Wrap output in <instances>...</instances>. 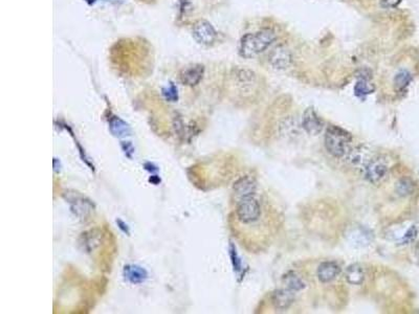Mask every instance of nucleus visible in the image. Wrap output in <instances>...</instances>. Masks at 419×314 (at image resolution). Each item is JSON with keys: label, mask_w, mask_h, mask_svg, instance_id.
<instances>
[{"label": "nucleus", "mask_w": 419, "mask_h": 314, "mask_svg": "<svg viewBox=\"0 0 419 314\" xmlns=\"http://www.w3.org/2000/svg\"><path fill=\"white\" fill-rule=\"evenodd\" d=\"M283 282H284L286 288H288L292 291H300L305 287V284L302 281V279L299 276H297V274L292 271H290L286 274V276L283 278Z\"/></svg>", "instance_id": "f3484780"}, {"label": "nucleus", "mask_w": 419, "mask_h": 314, "mask_svg": "<svg viewBox=\"0 0 419 314\" xmlns=\"http://www.w3.org/2000/svg\"><path fill=\"white\" fill-rule=\"evenodd\" d=\"M122 148H123V151L125 152L126 156L129 157V159H131L132 153L134 152V148H133L132 144L130 142H124V143H122Z\"/></svg>", "instance_id": "4be33fe9"}, {"label": "nucleus", "mask_w": 419, "mask_h": 314, "mask_svg": "<svg viewBox=\"0 0 419 314\" xmlns=\"http://www.w3.org/2000/svg\"><path fill=\"white\" fill-rule=\"evenodd\" d=\"M174 128H175V131H176V133L178 134V135H182L181 133L183 132V130H184V124H183V121H182V119H179V117H177V119H175V122H174Z\"/></svg>", "instance_id": "a878e982"}, {"label": "nucleus", "mask_w": 419, "mask_h": 314, "mask_svg": "<svg viewBox=\"0 0 419 314\" xmlns=\"http://www.w3.org/2000/svg\"><path fill=\"white\" fill-rule=\"evenodd\" d=\"M387 173L388 167L386 163L381 159H375L371 161L366 167V178L374 185L381 184L386 178Z\"/></svg>", "instance_id": "0eeeda50"}, {"label": "nucleus", "mask_w": 419, "mask_h": 314, "mask_svg": "<svg viewBox=\"0 0 419 314\" xmlns=\"http://www.w3.org/2000/svg\"><path fill=\"white\" fill-rule=\"evenodd\" d=\"M256 191V182L249 176H243L234 184V192L240 198L253 196Z\"/></svg>", "instance_id": "4468645a"}, {"label": "nucleus", "mask_w": 419, "mask_h": 314, "mask_svg": "<svg viewBox=\"0 0 419 314\" xmlns=\"http://www.w3.org/2000/svg\"><path fill=\"white\" fill-rule=\"evenodd\" d=\"M116 224H117V226H118V228L121 229L124 233H126V234H130V230H129V226L123 221V220H121V219H116Z\"/></svg>", "instance_id": "393cba45"}, {"label": "nucleus", "mask_w": 419, "mask_h": 314, "mask_svg": "<svg viewBox=\"0 0 419 314\" xmlns=\"http://www.w3.org/2000/svg\"><path fill=\"white\" fill-rule=\"evenodd\" d=\"M346 280L351 285H361L365 280V272L362 266L353 264L346 271Z\"/></svg>", "instance_id": "dca6fc26"}, {"label": "nucleus", "mask_w": 419, "mask_h": 314, "mask_svg": "<svg viewBox=\"0 0 419 314\" xmlns=\"http://www.w3.org/2000/svg\"><path fill=\"white\" fill-rule=\"evenodd\" d=\"M231 258H232V262H233V265H234L235 269L236 270L240 269V263H239V261H238L237 253H236V250H235L233 245H231Z\"/></svg>", "instance_id": "b1692460"}, {"label": "nucleus", "mask_w": 419, "mask_h": 314, "mask_svg": "<svg viewBox=\"0 0 419 314\" xmlns=\"http://www.w3.org/2000/svg\"><path fill=\"white\" fill-rule=\"evenodd\" d=\"M109 129H110V132L116 137H125V136L130 135L131 133V129L129 125L117 116H113L110 119Z\"/></svg>", "instance_id": "2eb2a0df"}, {"label": "nucleus", "mask_w": 419, "mask_h": 314, "mask_svg": "<svg viewBox=\"0 0 419 314\" xmlns=\"http://www.w3.org/2000/svg\"><path fill=\"white\" fill-rule=\"evenodd\" d=\"M292 62L290 50L284 45H279L269 54V63L276 69H286Z\"/></svg>", "instance_id": "6e6552de"}, {"label": "nucleus", "mask_w": 419, "mask_h": 314, "mask_svg": "<svg viewBox=\"0 0 419 314\" xmlns=\"http://www.w3.org/2000/svg\"><path fill=\"white\" fill-rule=\"evenodd\" d=\"M354 90L356 95H366L371 93L373 91V88H371L366 81H360L355 85Z\"/></svg>", "instance_id": "aec40b11"}, {"label": "nucleus", "mask_w": 419, "mask_h": 314, "mask_svg": "<svg viewBox=\"0 0 419 314\" xmlns=\"http://www.w3.org/2000/svg\"><path fill=\"white\" fill-rule=\"evenodd\" d=\"M86 2H87L88 4H93V3L95 2V0H86Z\"/></svg>", "instance_id": "c756f323"}, {"label": "nucleus", "mask_w": 419, "mask_h": 314, "mask_svg": "<svg viewBox=\"0 0 419 314\" xmlns=\"http://www.w3.org/2000/svg\"><path fill=\"white\" fill-rule=\"evenodd\" d=\"M193 37L198 43L209 45L215 41L216 31L207 20H198L193 25Z\"/></svg>", "instance_id": "39448f33"}, {"label": "nucleus", "mask_w": 419, "mask_h": 314, "mask_svg": "<svg viewBox=\"0 0 419 314\" xmlns=\"http://www.w3.org/2000/svg\"><path fill=\"white\" fill-rule=\"evenodd\" d=\"M124 277L131 284H142L148 278V272L145 268L138 265H127L124 267Z\"/></svg>", "instance_id": "ddd939ff"}, {"label": "nucleus", "mask_w": 419, "mask_h": 314, "mask_svg": "<svg viewBox=\"0 0 419 314\" xmlns=\"http://www.w3.org/2000/svg\"><path fill=\"white\" fill-rule=\"evenodd\" d=\"M205 73V67L203 65H194L183 71L181 80L185 85L196 86L203 80Z\"/></svg>", "instance_id": "9b49d317"}, {"label": "nucleus", "mask_w": 419, "mask_h": 314, "mask_svg": "<svg viewBox=\"0 0 419 314\" xmlns=\"http://www.w3.org/2000/svg\"><path fill=\"white\" fill-rule=\"evenodd\" d=\"M64 197L70 203L71 211L78 216V217H86L90 213V211L93 208V204L88 199L84 198L82 195H80L78 192H68L67 194H64Z\"/></svg>", "instance_id": "20e7f679"}, {"label": "nucleus", "mask_w": 419, "mask_h": 314, "mask_svg": "<svg viewBox=\"0 0 419 314\" xmlns=\"http://www.w3.org/2000/svg\"><path fill=\"white\" fill-rule=\"evenodd\" d=\"M144 168H145V170L148 171L151 175H154V174H156V173L158 172V168H157L154 164H152V163H146V164L144 165Z\"/></svg>", "instance_id": "bb28decb"}, {"label": "nucleus", "mask_w": 419, "mask_h": 314, "mask_svg": "<svg viewBox=\"0 0 419 314\" xmlns=\"http://www.w3.org/2000/svg\"><path fill=\"white\" fill-rule=\"evenodd\" d=\"M340 266L334 262H324L317 268V278L322 283H329L340 274Z\"/></svg>", "instance_id": "f8f14e48"}, {"label": "nucleus", "mask_w": 419, "mask_h": 314, "mask_svg": "<svg viewBox=\"0 0 419 314\" xmlns=\"http://www.w3.org/2000/svg\"><path fill=\"white\" fill-rule=\"evenodd\" d=\"M398 192H400L401 194H403V195H407V194H410L412 191H413V185H412V182H410L409 180H406V179H404V180H402L400 184H398Z\"/></svg>", "instance_id": "412c9836"}, {"label": "nucleus", "mask_w": 419, "mask_h": 314, "mask_svg": "<svg viewBox=\"0 0 419 314\" xmlns=\"http://www.w3.org/2000/svg\"><path fill=\"white\" fill-rule=\"evenodd\" d=\"M351 141V135L336 126H330L325 134L326 150L336 159L344 157L349 152Z\"/></svg>", "instance_id": "f03ea898"}, {"label": "nucleus", "mask_w": 419, "mask_h": 314, "mask_svg": "<svg viewBox=\"0 0 419 314\" xmlns=\"http://www.w3.org/2000/svg\"><path fill=\"white\" fill-rule=\"evenodd\" d=\"M163 95L165 96V99L169 102H176L178 100V91L177 87L173 84L170 83L168 87H165L163 89Z\"/></svg>", "instance_id": "6ab92c4d"}, {"label": "nucleus", "mask_w": 419, "mask_h": 314, "mask_svg": "<svg viewBox=\"0 0 419 314\" xmlns=\"http://www.w3.org/2000/svg\"><path fill=\"white\" fill-rule=\"evenodd\" d=\"M276 39V33L270 29H263L256 34H247L241 38L239 53L245 59H252L267 49Z\"/></svg>", "instance_id": "f257e3e1"}, {"label": "nucleus", "mask_w": 419, "mask_h": 314, "mask_svg": "<svg viewBox=\"0 0 419 314\" xmlns=\"http://www.w3.org/2000/svg\"><path fill=\"white\" fill-rule=\"evenodd\" d=\"M105 2L110 3V4H121L124 2V0H105Z\"/></svg>", "instance_id": "c85d7f7f"}, {"label": "nucleus", "mask_w": 419, "mask_h": 314, "mask_svg": "<svg viewBox=\"0 0 419 314\" xmlns=\"http://www.w3.org/2000/svg\"><path fill=\"white\" fill-rule=\"evenodd\" d=\"M236 214L239 221L244 224H250L260 218L261 206L253 196H248V197L240 198L236 208Z\"/></svg>", "instance_id": "7ed1b4c3"}, {"label": "nucleus", "mask_w": 419, "mask_h": 314, "mask_svg": "<svg viewBox=\"0 0 419 314\" xmlns=\"http://www.w3.org/2000/svg\"><path fill=\"white\" fill-rule=\"evenodd\" d=\"M302 126L308 134L316 135L322 131L324 123L312 108H308L303 114Z\"/></svg>", "instance_id": "1a4fd4ad"}, {"label": "nucleus", "mask_w": 419, "mask_h": 314, "mask_svg": "<svg viewBox=\"0 0 419 314\" xmlns=\"http://www.w3.org/2000/svg\"><path fill=\"white\" fill-rule=\"evenodd\" d=\"M410 81H411V74L408 71H402L400 73H397V75L394 78L395 86L398 89H404L406 86H408Z\"/></svg>", "instance_id": "a211bd4d"}, {"label": "nucleus", "mask_w": 419, "mask_h": 314, "mask_svg": "<svg viewBox=\"0 0 419 314\" xmlns=\"http://www.w3.org/2000/svg\"><path fill=\"white\" fill-rule=\"evenodd\" d=\"M149 181H150L151 184H153V185H158L159 182H161V178H159L156 174H154V175L151 176Z\"/></svg>", "instance_id": "cd10ccee"}, {"label": "nucleus", "mask_w": 419, "mask_h": 314, "mask_svg": "<svg viewBox=\"0 0 419 314\" xmlns=\"http://www.w3.org/2000/svg\"><path fill=\"white\" fill-rule=\"evenodd\" d=\"M273 305L278 310H286L288 309L294 301L293 291L285 288V289H278L274 292L272 297Z\"/></svg>", "instance_id": "9d476101"}, {"label": "nucleus", "mask_w": 419, "mask_h": 314, "mask_svg": "<svg viewBox=\"0 0 419 314\" xmlns=\"http://www.w3.org/2000/svg\"><path fill=\"white\" fill-rule=\"evenodd\" d=\"M402 3V0H382V7L387 9V8H396L398 5Z\"/></svg>", "instance_id": "5701e85b"}, {"label": "nucleus", "mask_w": 419, "mask_h": 314, "mask_svg": "<svg viewBox=\"0 0 419 314\" xmlns=\"http://www.w3.org/2000/svg\"><path fill=\"white\" fill-rule=\"evenodd\" d=\"M103 232L97 228L89 229L81 234L79 239V244L85 252H92L97 247L101 246L103 242Z\"/></svg>", "instance_id": "423d86ee"}]
</instances>
